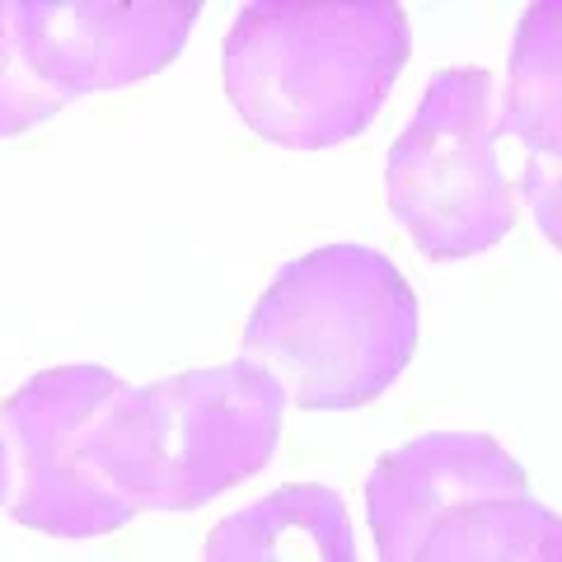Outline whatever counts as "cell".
Returning <instances> with one entry per match:
<instances>
[{
    "label": "cell",
    "mask_w": 562,
    "mask_h": 562,
    "mask_svg": "<svg viewBox=\"0 0 562 562\" xmlns=\"http://www.w3.org/2000/svg\"><path fill=\"white\" fill-rule=\"evenodd\" d=\"M408 52V14L380 0L244 5L225 33V94L262 140L328 150L380 117Z\"/></svg>",
    "instance_id": "1"
},
{
    "label": "cell",
    "mask_w": 562,
    "mask_h": 562,
    "mask_svg": "<svg viewBox=\"0 0 562 562\" xmlns=\"http://www.w3.org/2000/svg\"><path fill=\"white\" fill-rule=\"evenodd\" d=\"M417 347V295L380 249L324 244L286 262L244 324V351L301 408L380 398Z\"/></svg>",
    "instance_id": "2"
},
{
    "label": "cell",
    "mask_w": 562,
    "mask_h": 562,
    "mask_svg": "<svg viewBox=\"0 0 562 562\" xmlns=\"http://www.w3.org/2000/svg\"><path fill=\"white\" fill-rule=\"evenodd\" d=\"M286 394L254 357L127 384L99 427L94 460L132 512H192L272 460Z\"/></svg>",
    "instance_id": "3"
},
{
    "label": "cell",
    "mask_w": 562,
    "mask_h": 562,
    "mask_svg": "<svg viewBox=\"0 0 562 562\" xmlns=\"http://www.w3.org/2000/svg\"><path fill=\"white\" fill-rule=\"evenodd\" d=\"M384 202L431 262H454L502 244L516 225V188L497 165L492 76L441 70L384 160Z\"/></svg>",
    "instance_id": "4"
},
{
    "label": "cell",
    "mask_w": 562,
    "mask_h": 562,
    "mask_svg": "<svg viewBox=\"0 0 562 562\" xmlns=\"http://www.w3.org/2000/svg\"><path fill=\"white\" fill-rule=\"evenodd\" d=\"M127 390L103 366H57L0 403L5 441L20 450L24 479L10 516L38 535L94 539L122 530L136 512L99 473V427Z\"/></svg>",
    "instance_id": "5"
},
{
    "label": "cell",
    "mask_w": 562,
    "mask_h": 562,
    "mask_svg": "<svg viewBox=\"0 0 562 562\" xmlns=\"http://www.w3.org/2000/svg\"><path fill=\"white\" fill-rule=\"evenodd\" d=\"M29 70L66 103L122 90L183 52L192 5H109V0H10Z\"/></svg>",
    "instance_id": "6"
},
{
    "label": "cell",
    "mask_w": 562,
    "mask_h": 562,
    "mask_svg": "<svg viewBox=\"0 0 562 562\" xmlns=\"http://www.w3.org/2000/svg\"><path fill=\"white\" fill-rule=\"evenodd\" d=\"M487 497H530L525 469L492 436L431 431L398 446L375 464L366 483V512L380 562H413L450 512Z\"/></svg>",
    "instance_id": "7"
},
{
    "label": "cell",
    "mask_w": 562,
    "mask_h": 562,
    "mask_svg": "<svg viewBox=\"0 0 562 562\" xmlns=\"http://www.w3.org/2000/svg\"><path fill=\"white\" fill-rule=\"evenodd\" d=\"M202 562H357V535L338 492L291 483L225 516L206 535Z\"/></svg>",
    "instance_id": "8"
},
{
    "label": "cell",
    "mask_w": 562,
    "mask_h": 562,
    "mask_svg": "<svg viewBox=\"0 0 562 562\" xmlns=\"http://www.w3.org/2000/svg\"><path fill=\"white\" fill-rule=\"evenodd\" d=\"M497 132L516 136L535 160L562 165V0L520 14Z\"/></svg>",
    "instance_id": "9"
},
{
    "label": "cell",
    "mask_w": 562,
    "mask_h": 562,
    "mask_svg": "<svg viewBox=\"0 0 562 562\" xmlns=\"http://www.w3.org/2000/svg\"><path fill=\"white\" fill-rule=\"evenodd\" d=\"M413 562H562V516L535 497H487L450 512Z\"/></svg>",
    "instance_id": "10"
},
{
    "label": "cell",
    "mask_w": 562,
    "mask_h": 562,
    "mask_svg": "<svg viewBox=\"0 0 562 562\" xmlns=\"http://www.w3.org/2000/svg\"><path fill=\"white\" fill-rule=\"evenodd\" d=\"M66 109V99L57 90L33 76L24 52H20V33H14V14L10 0H0V136H20L38 122L57 117Z\"/></svg>",
    "instance_id": "11"
},
{
    "label": "cell",
    "mask_w": 562,
    "mask_h": 562,
    "mask_svg": "<svg viewBox=\"0 0 562 562\" xmlns=\"http://www.w3.org/2000/svg\"><path fill=\"white\" fill-rule=\"evenodd\" d=\"M520 198L530 202L539 231L549 235L562 249V165L553 160H535L525 155V173H520Z\"/></svg>",
    "instance_id": "12"
},
{
    "label": "cell",
    "mask_w": 562,
    "mask_h": 562,
    "mask_svg": "<svg viewBox=\"0 0 562 562\" xmlns=\"http://www.w3.org/2000/svg\"><path fill=\"white\" fill-rule=\"evenodd\" d=\"M10 502V446L0 441V506Z\"/></svg>",
    "instance_id": "13"
}]
</instances>
